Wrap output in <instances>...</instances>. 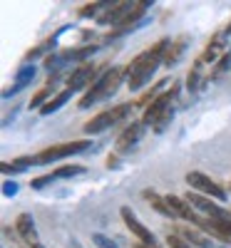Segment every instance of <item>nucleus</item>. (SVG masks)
<instances>
[{"instance_id":"nucleus-29","label":"nucleus","mask_w":231,"mask_h":248,"mask_svg":"<svg viewBox=\"0 0 231 248\" xmlns=\"http://www.w3.org/2000/svg\"><path fill=\"white\" fill-rule=\"evenodd\" d=\"M30 248H45L43 243H35V246H30Z\"/></svg>"},{"instance_id":"nucleus-18","label":"nucleus","mask_w":231,"mask_h":248,"mask_svg":"<svg viewBox=\"0 0 231 248\" xmlns=\"http://www.w3.org/2000/svg\"><path fill=\"white\" fill-rule=\"evenodd\" d=\"M72 94H75V92H72L70 87H65V90H62V92H57V94H55V97H52V99L48 102V105H45L43 109H40V114H43V117H48V114L57 112V109H60L62 105H67V102L72 99Z\"/></svg>"},{"instance_id":"nucleus-12","label":"nucleus","mask_w":231,"mask_h":248,"mask_svg":"<svg viewBox=\"0 0 231 248\" xmlns=\"http://www.w3.org/2000/svg\"><path fill=\"white\" fill-rule=\"evenodd\" d=\"M35 75H37V67L33 65V62H25V65L20 67L17 72H15V79H13V87H10V90H5V92H3V97L8 99L10 94H17L20 90H25L28 85H33V79H35Z\"/></svg>"},{"instance_id":"nucleus-1","label":"nucleus","mask_w":231,"mask_h":248,"mask_svg":"<svg viewBox=\"0 0 231 248\" xmlns=\"http://www.w3.org/2000/svg\"><path fill=\"white\" fill-rule=\"evenodd\" d=\"M169 45H172V40L169 37H162L159 43H154L149 50L139 52L132 60V65L127 67V87L132 92L142 90L147 82L154 77V72L159 70V65H164V55H166V47H169Z\"/></svg>"},{"instance_id":"nucleus-14","label":"nucleus","mask_w":231,"mask_h":248,"mask_svg":"<svg viewBox=\"0 0 231 248\" xmlns=\"http://www.w3.org/2000/svg\"><path fill=\"white\" fill-rule=\"evenodd\" d=\"M166 203L172 206V211H174L179 218H184V221H189V223L199 226L201 216H197V211L192 209V206H189V201H186L184 196H174V194H169V196H166Z\"/></svg>"},{"instance_id":"nucleus-27","label":"nucleus","mask_w":231,"mask_h":248,"mask_svg":"<svg viewBox=\"0 0 231 248\" xmlns=\"http://www.w3.org/2000/svg\"><path fill=\"white\" fill-rule=\"evenodd\" d=\"M15 194H17V184L8 179V181L3 184V196H15Z\"/></svg>"},{"instance_id":"nucleus-11","label":"nucleus","mask_w":231,"mask_h":248,"mask_svg":"<svg viewBox=\"0 0 231 248\" xmlns=\"http://www.w3.org/2000/svg\"><path fill=\"white\" fill-rule=\"evenodd\" d=\"M177 236L184 238L192 248H212V246H214L212 236H206L201 229H197V226H179V229H177Z\"/></svg>"},{"instance_id":"nucleus-19","label":"nucleus","mask_w":231,"mask_h":248,"mask_svg":"<svg viewBox=\"0 0 231 248\" xmlns=\"http://www.w3.org/2000/svg\"><path fill=\"white\" fill-rule=\"evenodd\" d=\"M87 169L85 167H80V164H67V167H60L55 169V179H72V176H80V174H85Z\"/></svg>"},{"instance_id":"nucleus-21","label":"nucleus","mask_w":231,"mask_h":248,"mask_svg":"<svg viewBox=\"0 0 231 248\" xmlns=\"http://www.w3.org/2000/svg\"><path fill=\"white\" fill-rule=\"evenodd\" d=\"M110 5H112V3H87L85 8L80 10V17H95V15L99 17V15H102L104 10H107Z\"/></svg>"},{"instance_id":"nucleus-22","label":"nucleus","mask_w":231,"mask_h":248,"mask_svg":"<svg viewBox=\"0 0 231 248\" xmlns=\"http://www.w3.org/2000/svg\"><path fill=\"white\" fill-rule=\"evenodd\" d=\"M201 57L197 60V65H194V70L189 72V77H186V87H189V92H194L197 87H199V77H201Z\"/></svg>"},{"instance_id":"nucleus-25","label":"nucleus","mask_w":231,"mask_h":248,"mask_svg":"<svg viewBox=\"0 0 231 248\" xmlns=\"http://www.w3.org/2000/svg\"><path fill=\"white\" fill-rule=\"evenodd\" d=\"M92 243H95L97 248H119L110 236H104V233H92Z\"/></svg>"},{"instance_id":"nucleus-2","label":"nucleus","mask_w":231,"mask_h":248,"mask_svg":"<svg viewBox=\"0 0 231 248\" xmlns=\"http://www.w3.org/2000/svg\"><path fill=\"white\" fill-rule=\"evenodd\" d=\"M124 77H127V67H107V70L99 75V79L95 82V85L80 97L77 107H80V109H90L92 105H97V102L110 99V97L117 92V87L122 85Z\"/></svg>"},{"instance_id":"nucleus-4","label":"nucleus","mask_w":231,"mask_h":248,"mask_svg":"<svg viewBox=\"0 0 231 248\" xmlns=\"http://www.w3.org/2000/svg\"><path fill=\"white\" fill-rule=\"evenodd\" d=\"M92 147L90 139H77V141H67V144H57V147H48L37 154V161L40 164H50V161H57V159H67V156H75V154H82Z\"/></svg>"},{"instance_id":"nucleus-6","label":"nucleus","mask_w":231,"mask_h":248,"mask_svg":"<svg viewBox=\"0 0 231 248\" xmlns=\"http://www.w3.org/2000/svg\"><path fill=\"white\" fill-rule=\"evenodd\" d=\"M177 94H179V85H174L172 90H164L149 107L144 109V117H142V122L144 124H157L166 112L172 109V105H174V99H177Z\"/></svg>"},{"instance_id":"nucleus-30","label":"nucleus","mask_w":231,"mask_h":248,"mask_svg":"<svg viewBox=\"0 0 231 248\" xmlns=\"http://www.w3.org/2000/svg\"><path fill=\"white\" fill-rule=\"evenodd\" d=\"M224 35H231V25H229V28H226V30H224Z\"/></svg>"},{"instance_id":"nucleus-13","label":"nucleus","mask_w":231,"mask_h":248,"mask_svg":"<svg viewBox=\"0 0 231 248\" xmlns=\"http://www.w3.org/2000/svg\"><path fill=\"white\" fill-rule=\"evenodd\" d=\"M15 233L23 238V243H28V246L40 243L37 229H35V221H33V214H20V216L15 218Z\"/></svg>"},{"instance_id":"nucleus-15","label":"nucleus","mask_w":231,"mask_h":248,"mask_svg":"<svg viewBox=\"0 0 231 248\" xmlns=\"http://www.w3.org/2000/svg\"><path fill=\"white\" fill-rule=\"evenodd\" d=\"M142 196H144L147 201H149V203H152V209H154L157 214H162L164 218H179V216L172 211V206L166 203V196H159V194H157V191H152V189L142 191Z\"/></svg>"},{"instance_id":"nucleus-26","label":"nucleus","mask_w":231,"mask_h":248,"mask_svg":"<svg viewBox=\"0 0 231 248\" xmlns=\"http://www.w3.org/2000/svg\"><path fill=\"white\" fill-rule=\"evenodd\" d=\"M172 119H174V107H172L169 112H166V114H164V117H162V119L154 124V132H164V129H166V124H169Z\"/></svg>"},{"instance_id":"nucleus-16","label":"nucleus","mask_w":231,"mask_h":248,"mask_svg":"<svg viewBox=\"0 0 231 248\" xmlns=\"http://www.w3.org/2000/svg\"><path fill=\"white\" fill-rule=\"evenodd\" d=\"M33 164H40L37 154H25V156H17L13 161H3L0 169H3V174H20V171H25L28 167H33Z\"/></svg>"},{"instance_id":"nucleus-24","label":"nucleus","mask_w":231,"mask_h":248,"mask_svg":"<svg viewBox=\"0 0 231 248\" xmlns=\"http://www.w3.org/2000/svg\"><path fill=\"white\" fill-rule=\"evenodd\" d=\"M52 181H57V179H55V174H43V176H35V179L30 181V186L40 191V189H45V186H50Z\"/></svg>"},{"instance_id":"nucleus-20","label":"nucleus","mask_w":231,"mask_h":248,"mask_svg":"<svg viewBox=\"0 0 231 248\" xmlns=\"http://www.w3.org/2000/svg\"><path fill=\"white\" fill-rule=\"evenodd\" d=\"M50 94H52V87H48V85H45L43 90H40V92H35V94H33V99H30V109H43V107L48 105V102H50V99H48Z\"/></svg>"},{"instance_id":"nucleus-9","label":"nucleus","mask_w":231,"mask_h":248,"mask_svg":"<svg viewBox=\"0 0 231 248\" xmlns=\"http://www.w3.org/2000/svg\"><path fill=\"white\" fill-rule=\"evenodd\" d=\"M184 199L189 201V206H192L194 211L204 214L206 218H231V214H226L221 206H216L214 199H209V196H201V194H197V191H189Z\"/></svg>"},{"instance_id":"nucleus-8","label":"nucleus","mask_w":231,"mask_h":248,"mask_svg":"<svg viewBox=\"0 0 231 248\" xmlns=\"http://www.w3.org/2000/svg\"><path fill=\"white\" fill-rule=\"evenodd\" d=\"M104 72V70H102ZM99 67L95 65V62H85V65H80L70 77H67V87L72 90V92H77V90H90L92 85H95V82L99 79Z\"/></svg>"},{"instance_id":"nucleus-7","label":"nucleus","mask_w":231,"mask_h":248,"mask_svg":"<svg viewBox=\"0 0 231 248\" xmlns=\"http://www.w3.org/2000/svg\"><path fill=\"white\" fill-rule=\"evenodd\" d=\"M119 214H122V221H124V226L130 229V233H134V238L139 241V243H144V246H149V248H159L157 246V236L147 229V226L134 216V211L130 209V206H122L119 209Z\"/></svg>"},{"instance_id":"nucleus-10","label":"nucleus","mask_w":231,"mask_h":248,"mask_svg":"<svg viewBox=\"0 0 231 248\" xmlns=\"http://www.w3.org/2000/svg\"><path fill=\"white\" fill-rule=\"evenodd\" d=\"M144 132H147V124L139 119V122H130L127 127H124V132L117 137V141H115V149H117V154H127L134 144L144 137Z\"/></svg>"},{"instance_id":"nucleus-5","label":"nucleus","mask_w":231,"mask_h":248,"mask_svg":"<svg viewBox=\"0 0 231 248\" xmlns=\"http://www.w3.org/2000/svg\"><path fill=\"white\" fill-rule=\"evenodd\" d=\"M186 184L192 186L197 194L209 196V199H214V201H226V199H229V194H226L224 186H219L214 179H209V176L201 174V171H189V174H186Z\"/></svg>"},{"instance_id":"nucleus-23","label":"nucleus","mask_w":231,"mask_h":248,"mask_svg":"<svg viewBox=\"0 0 231 248\" xmlns=\"http://www.w3.org/2000/svg\"><path fill=\"white\" fill-rule=\"evenodd\" d=\"M229 70H231V50H226V52L219 57V62H216V67H214L212 77H219V75H224V72H229Z\"/></svg>"},{"instance_id":"nucleus-3","label":"nucleus","mask_w":231,"mask_h":248,"mask_svg":"<svg viewBox=\"0 0 231 248\" xmlns=\"http://www.w3.org/2000/svg\"><path fill=\"white\" fill-rule=\"evenodd\" d=\"M132 105H119V107H112V109H104V112H99V114H95L85 127H82V132H85L87 137H92V134H102V132H107L112 124H117V122H122V119H127L130 114H132Z\"/></svg>"},{"instance_id":"nucleus-28","label":"nucleus","mask_w":231,"mask_h":248,"mask_svg":"<svg viewBox=\"0 0 231 248\" xmlns=\"http://www.w3.org/2000/svg\"><path fill=\"white\" fill-rule=\"evenodd\" d=\"M107 164H110V169H117V156H110Z\"/></svg>"},{"instance_id":"nucleus-17","label":"nucleus","mask_w":231,"mask_h":248,"mask_svg":"<svg viewBox=\"0 0 231 248\" xmlns=\"http://www.w3.org/2000/svg\"><path fill=\"white\" fill-rule=\"evenodd\" d=\"M186 45H189V37H186V35H182V37L172 40V45L166 47V55H164V65H166V67L177 65V62L182 60V55L186 52Z\"/></svg>"}]
</instances>
